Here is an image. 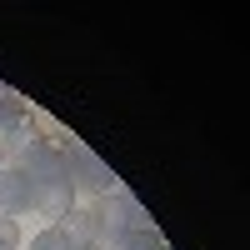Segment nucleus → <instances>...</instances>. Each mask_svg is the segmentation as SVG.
Listing matches in <instances>:
<instances>
[{
	"label": "nucleus",
	"mask_w": 250,
	"mask_h": 250,
	"mask_svg": "<svg viewBox=\"0 0 250 250\" xmlns=\"http://www.w3.org/2000/svg\"><path fill=\"white\" fill-rule=\"evenodd\" d=\"M95 205V215H100V225H105V235H130V230H150V215H145V205L125 190V185H115L110 195H100V200H90Z\"/></svg>",
	"instance_id": "obj_3"
},
{
	"label": "nucleus",
	"mask_w": 250,
	"mask_h": 250,
	"mask_svg": "<svg viewBox=\"0 0 250 250\" xmlns=\"http://www.w3.org/2000/svg\"><path fill=\"white\" fill-rule=\"evenodd\" d=\"M0 170H5V150H0Z\"/></svg>",
	"instance_id": "obj_9"
},
{
	"label": "nucleus",
	"mask_w": 250,
	"mask_h": 250,
	"mask_svg": "<svg viewBox=\"0 0 250 250\" xmlns=\"http://www.w3.org/2000/svg\"><path fill=\"white\" fill-rule=\"evenodd\" d=\"M95 250H105V245H95Z\"/></svg>",
	"instance_id": "obj_10"
},
{
	"label": "nucleus",
	"mask_w": 250,
	"mask_h": 250,
	"mask_svg": "<svg viewBox=\"0 0 250 250\" xmlns=\"http://www.w3.org/2000/svg\"><path fill=\"white\" fill-rule=\"evenodd\" d=\"M25 210H35V180L30 175H20V170H0V215H25Z\"/></svg>",
	"instance_id": "obj_5"
},
{
	"label": "nucleus",
	"mask_w": 250,
	"mask_h": 250,
	"mask_svg": "<svg viewBox=\"0 0 250 250\" xmlns=\"http://www.w3.org/2000/svg\"><path fill=\"white\" fill-rule=\"evenodd\" d=\"M15 245H20V225L10 215H0V250H15Z\"/></svg>",
	"instance_id": "obj_8"
},
{
	"label": "nucleus",
	"mask_w": 250,
	"mask_h": 250,
	"mask_svg": "<svg viewBox=\"0 0 250 250\" xmlns=\"http://www.w3.org/2000/svg\"><path fill=\"white\" fill-rule=\"evenodd\" d=\"M5 165L20 170V175H30L35 185H40V180H70V175H65V155H60L55 145L35 140V135L20 140V145H10V150H5Z\"/></svg>",
	"instance_id": "obj_2"
},
{
	"label": "nucleus",
	"mask_w": 250,
	"mask_h": 250,
	"mask_svg": "<svg viewBox=\"0 0 250 250\" xmlns=\"http://www.w3.org/2000/svg\"><path fill=\"white\" fill-rule=\"evenodd\" d=\"M100 245H105V250H165L155 225H150V230H130V235H105Z\"/></svg>",
	"instance_id": "obj_6"
},
{
	"label": "nucleus",
	"mask_w": 250,
	"mask_h": 250,
	"mask_svg": "<svg viewBox=\"0 0 250 250\" xmlns=\"http://www.w3.org/2000/svg\"><path fill=\"white\" fill-rule=\"evenodd\" d=\"M60 155H65V175H70V190H75V195L100 200V195H110L115 185H120L115 170H110V165H100L80 140H65V145H60Z\"/></svg>",
	"instance_id": "obj_1"
},
{
	"label": "nucleus",
	"mask_w": 250,
	"mask_h": 250,
	"mask_svg": "<svg viewBox=\"0 0 250 250\" xmlns=\"http://www.w3.org/2000/svg\"><path fill=\"white\" fill-rule=\"evenodd\" d=\"M60 235H65L75 250H95L100 240H105V225H100L95 205H70V215L60 220Z\"/></svg>",
	"instance_id": "obj_4"
},
{
	"label": "nucleus",
	"mask_w": 250,
	"mask_h": 250,
	"mask_svg": "<svg viewBox=\"0 0 250 250\" xmlns=\"http://www.w3.org/2000/svg\"><path fill=\"white\" fill-rule=\"evenodd\" d=\"M30 250H75L65 235H60V225H45V230H40L35 240H30Z\"/></svg>",
	"instance_id": "obj_7"
}]
</instances>
